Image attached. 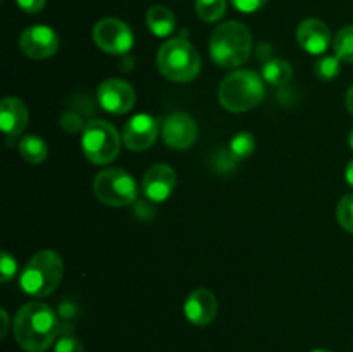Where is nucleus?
Listing matches in <instances>:
<instances>
[{"label":"nucleus","mask_w":353,"mask_h":352,"mask_svg":"<svg viewBox=\"0 0 353 352\" xmlns=\"http://www.w3.org/2000/svg\"><path fill=\"white\" fill-rule=\"evenodd\" d=\"M54 352H85V347H83V344L76 337L64 335V337H61L55 342Z\"/></svg>","instance_id":"26"},{"label":"nucleus","mask_w":353,"mask_h":352,"mask_svg":"<svg viewBox=\"0 0 353 352\" xmlns=\"http://www.w3.org/2000/svg\"><path fill=\"white\" fill-rule=\"evenodd\" d=\"M217 314V299L210 290L196 289L185 302V316L195 326H207Z\"/></svg>","instance_id":"15"},{"label":"nucleus","mask_w":353,"mask_h":352,"mask_svg":"<svg viewBox=\"0 0 353 352\" xmlns=\"http://www.w3.org/2000/svg\"><path fill=\"white\" fill-rule=\"evenodd\" d=\"M97 99L103 110L121 116L133 109L134 102H137V93H134L133 86L124 79L110 78L100 83L99 90H97Z\"/></svg>","instance_id":"9"},{"label":"nucleus","mask_w":353,"mask_h":352,"mask_svg":"<svg viewBox=\"0 0 353 352\" xmlns=\"http://www.w3.org/2000/svg\"><path fill=\"white\" fill-rule=\"evenodd\" d=\"M226 0H195L196 14L205 23H216L226 14Z\"/></svg>","instance_id":"21"},{"label":"nucleus","mask_w":353,"mask_h":352,"mask_svg":"<svg viewBox=\"0 0 353 352\" xmlns=\"http://www.w3.org/2000/svg\"><path fill=\"white\" fill-rule=\"evenodd\" d=\"M230 2L233 3L234 9L240 10V12L252 14V12H257L259 9H262L268 0H230Z\"/></svg>","instance_id":"27"},{"label":"nucleus","mask_w":353,"mask_h":352,"mask_svg":"<svg viewBox=\"0 0 353 352\" xmlns=\"http://www.w3.org/2000/svg\"><path fill=\"white\" fill-rule=\"evenodd\" d=\"M336 217L341 228L353 235V193H347L345 197H341V200L338 202Z\"/></svg>","instance_id":"24"},{"label":"nucleus","mask_w":353,"mask_h":352,"mask_svg":"<svg viewBox=\"0 0 353 352\" xmlns=\"http://www.w3.org/2000/svg\"><path fill=\"white\" fill-rule=\"evenodd\" d=\"M147 26L155 37H169L176 30V17L165 6H154L147 12Z\"/></svg>","instance_id":"17"},{"label":"nucleus","mask_w":353,"mask_h":352,"mask_svg":"<svg viewBox=\"0 0 353 352\" xmlns=\"http://www.w3.org/2000/svg\"><path fill=\"white\" fill-rule=\"evenodd\" d=\"M30 114L23 100L16 97H6L0 102V126L7 137H19L26 128Z\"/></svg>","instance_id":"16"},{"label":"nucleus","mask_w":353,"mask_h":352,"mask_svg":"<svg viewBox=\"0 0 353 352\" xmlns=\"http://www.w3.org/2000/svg\"><path fill=\"white\" fill-rule=\"evenodd\" d=\"M345 104H347L348 113L353 114V86H350V90L347 92V97H345Z\"/></svg>","instance_id":"30"},{"label":"nucleus","mask_w":353,"mask_h":352,"mask_svg":"<svg viewBox=\"0 0 353 352\" xmlns=\"http://www.w3.org/2000/svg\"><path fill=\"white\" fill-rule=\"evenodd\" d=\"M19 48L26 57L41 61L57 54L59 35L45 24H34L21 33Z\"/></svg>","instance_id":"10"},{"label":"nucleus","mask_w":353,"mask_h":352,"mask_svg":"<svg viewBox=\"0 0 353 352\" xmlns=\"http://www.w3.org/2000/svg\"><path fill=\"white\" fill-rule=\"evenodd\" d=\"M340 71L341 59L336 55H324L316 62V68H314V72L321 81H333L340 75Z\"/></svg>","instance_id":"22"},{"label":"nucleus","mask_w":353,"mask_h":352,"mask_svg":"<svg viewBox=\"0 0 353 352\" xmlns=\"http://www.w3.org/2000/svg\"><path fill=\"white\" fill-rule=\"evenodd\" d=\"M176 171L168 164H155L145 173L143 176V193L152 202H162L169 199L172 190L176 188Z\"/></svg>","instance_id":"14"},{"label":"nucleus","mask_w":353,"mask_h":352,"mask_svg":"<svg viewBox=\"0 0 353 352\" xmlns=\"http://www.w3.org/2000/svg\"><path fill=\"white\" fill-rule=\"evenodd\" d=\"M93 193L109 207L130 206L137 200L138 186L133 176L119 168L103 169L93 179Z\"/></svg>","instance_id":"7"},{"label":"nucleus","mask_w":353,"mask_h":352,"mask_svg":"<svg viewBox=\"0 0 353 352\" xmlns=\"http://www.w3.org/2000/svg\"><path fill=\"white\" fill-rule=\"evenodd\" d=\"M345 178H347L348 185L353 186V159L350 162H348L347 169H345Z\"/></svg>","instance_id":"31"},{"label":"nucleus","mask_w":353,"mask_h":352,"mask_svg":"<svg viewBox=\"0 0 353 352\" xmlns=\"http://www.w3.org/2000/svg\"><path fill=\"white\" fill-rule=\"evenodd\" d=\"M21 10L26 14H37L45 7L47 0H16Z\"/></svg>","instance_id":"28"},{"label":"nucleus","mask_w":353,"mask_h":352,"mask_svg":"<svg viewBox=\"0 0 353 352\" xmlns=\"http://www.w3.org/2000/svg\"><path fill=\"white\" fill-rule=\"evenodd\" d=\"M230 150L234 159H245L248 155L254 154L255 150V140L252 133L248 131H241V133L234 135L233 140L230 141Z\"/></svg>","instance_id":"23"},{"label":"nucleus","mask_w":353,"mask_h":352,"mask_svg":"<svg viewBox=\"0 0 353 352\" xmlns=\"http://www.w3.org/2000/svg\"><path fill=\"white\" fill-rule=\"evenodd\" d=\"M121 141L116 128L103 119H92L85 124L81 135V148L92 164L103 166L112 162L121 150Z\"/></svg>","instance_id":"6"},{"label":"nucleus","mask_w":353,"mask_h":352,"mask_svg":"<svg viewBox=\"0 0 353 352\" xmlns=\"http://www.w3.org/2000/svg\"><path fill=\"white\" fill-rule=\"evenodd\" d=\"M21 157L30 164H41L48 155V147L43 138L37 135H26L19 141Z\"/></svg>","instance_id":"19"},{"label":"nucleus","mask_w":353,"mask_h":352,"mask_svg":"<svg viewBox=\"0 0 353 352\" xmlns=\"http://www.w3.org/2000/svg\"><path fill=\"white\" fill-rule=\"evenodd\" d=\"M200 55L196 48L185 38H171L157 54V68L164 78L174 83H188L199 76Z\"/></svg>","instance_id":"5"},{"label":"nucleus","mask_w":353,"mask_h":352,"mask_svg":"<svg viewBox=\"0 0 353 352\" xmlns=\"http://www.w3.org/2000/svg\"><path fill=\"white\" fill-rule=\"evenodd\" d=\"M264 81L250 69H238L223 79L217 90L221 106L230 113H247L264 99Z\"/></svg>","instance_id":"3"},{"label":"nucleus","mask_w":353,"mask_h":352,"mask_svg":"<svg viewBox=\"0 0 353 352\" xmlns=\"http://www.w3.org/2000/svg\"><path fill=\"white\" fill-rule=\"evenodd\" d=\"M348 141H350V147L353 148V130L350 131V138H348Z\"/></svg>","instance_id":"32"},{"label":"nucleus","mask_w":353,"mask_h":352,"mask_svg":"<svg viewBox=\"0 0 353 352\" xmlns=\"http://www.w3.org/2000/svg\"><path fill=\"white\" fill-rule=\"evenodd\" d=\"M159 131H161V124H159L157 117L150 116V114H137L130 121H126L121 137H123L126 148L133 152H141L154 145L159 137Z\"/></svg>","instance_id":"12"},{"label":"nucleus","mask_w":353,"mask_h":352,"mask_svg":"<svg viewBox=\"0 0 353 352\" xmlns=\"http://www.w3.org/2000/svg\"><path fill=\"white\" fill-rule=\"evenodd\" d=\"M17 275V262L9 252H2L0 255V282L9 283Z\"/></svg>","instance_id":"25"},{"label":"nucleus","mask_w":353,"mask_h":352,"mask_svg":"<svg viewBox=\"0 0 353 352\" xmlns=\"http://www.w3.org/2000/svg\"><path fill=\"white\" fill-rule=\"evenodd\" d=\"M296 41L310 55H323L331 45V31L324 21L309 17L296 28Z\"/></svg>","instance_id":"13"},{"label":"nucleus","mask_w":353,"mask_h":352,"mask_svg":"<svg viewBox=\"0 0 353 352\" xmlns=\"http://www.w3.org/2000/svg\"><path fill=\"white\" fill-rule=\"evenodd\" d=\"M93 41L105 54L123 55L133 48L134 35L124 21L105 17L93 26Z\"/></svg>","instance_id":"8"},{"label":"nucleus","mask_w":353,"mask_h":352,"mask_svg":"<svg viewBox=\"0 0 353 352\" xmlns=\"http://www.w3.org/2000/svg\"><path fill=\"white\" fill-rule=\"evenodd\" d=\"M252 33L240 21H228L217 26L210 35V57L217 66L233 69L245 64L252 54Z\"/></svg>","instance_id":"2"},{"label":"nucleus","mask_w":353,"mask_h":352,"mask_svg":"<svg viewBox=\"0 0 353 352\" xmlns=\"http://www.w3.org/2000/svg\"><path fill=\"white\" fill-rule=\"evenodd\" d=\"M0 316H2V331H0V337L6 338L7 330H9V316H7L6 309L0 311Z\"/></svg>","instance_id":"29"},{"label":"nucleus","mask_w":353,"mask_h":352,"mask_svg":"<svg viewBox=\"0 0 353 352\" xmlns=\"http://www.w3.org/2000/svg\"><path fill=\"white\" fill-rule=\"evenodd\" d=\"M293 78V68L285 59L272 57L262 64V79L274 86L288 85L290 79Z\"/></svg>","instance_id":"18"},{"label":"nucleus","mask_w":353,"mask_h":352,"mask_svg":"<svg viewBox=\"0 0 353 352\" xmlns=\"http://www.w3.org/2000/svg\"><path fill=\"white\" fill-rule=\"evenodd\" d=\"M312 352H331V351H326V349H317V351H312Z\"/></svg>","instance_id":"33"},{"label":"nucleus","mask_w":353,"mask_h":352,"mask_svg":"<svg viewBox=\"0 0 353 352\" xmlns=\"http://www.w3.org/2000/svg\"><path fill=\"white\" fill-rule=\"evenodd\" d=\"M334 55L341 61L353 64V24L341 28L333 40Z\"/></svg>","instance_id":"20"},{"label":"nucleus","mask_w":353,"mask_h":352,"mask_svg":"<svg viewBox=\"0 0 353 352\" xmlns=\"http://www.w3.org/2000/svg\"><path fill=\"white\" fill-rule=\"evenodd\" d=\"M14 338L26 352H45L59 335V320L50 306L40 300L28 302L14 317Z\"/></svg>","instance_id":"1"},{"label":"nucleus","mask_w":353,"mask_h":352,"mask_svg":"<svg viewBox=\"0 0 353 352\" xmlns=\"http://www.w3.org/2000/svg\"><path fill=\"white\" fill-rule=\"evenodd\" d=\"M162 140L174 150H186L192 147L199 135L195 119L186 113H172L162 121Z\"/></svg>","instance_id":"11"},{"label":"nucleus","mask_w":353,"mask_h":352,"mask_svg":"<svg viewBox=\"0 0 353 352\" xmlns=\"http://www.w3.org/2000/svg\"><path fill=\"white\" fill-rule=\"evenodd\" d=\"M64 276V262L55 251L37 252L21 273V289L31 297H47L54 292Z\"/></svg>","instance_id":"4"}]
</instances>
